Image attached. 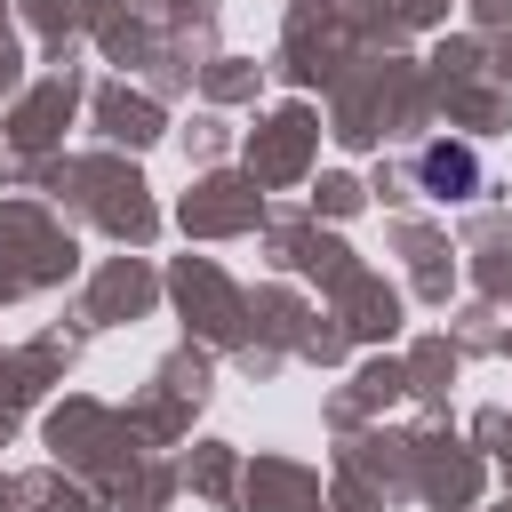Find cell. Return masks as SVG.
Here are the masks:
<instances>
[{
    "instance_id": "6da1fadb",
    "label": "cell",
    "mask_w": 512,
    "mask_h": 512,
    "mask_svg": "<svg viewBox=\"0 0 512 512\" xmlns=\"http://www.w3.org/2000/svg\"><path fill=\"white\" fill-rule=\"evenodd\" d=\"M424 168H432V184H472V160H448V152H432Z\"/></svg>"
}]
</instances>
